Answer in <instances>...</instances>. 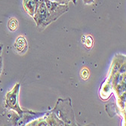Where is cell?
<instances>
[{
  "label": "cell",
  "mask_w": 126,
  "mask_h": 126,
  "mask_svg": "<svg viewBox=\"0 0 126 126\" xmlns=\"http://www.w3.org/2000/svg\"><path fill=\"white\" fill-rule=\"evenodd\" d=\"M45 5H46L48 10V17L45 21V24L48 22V24H50L51 22L55 20L57 18H58L61 15L66 12L68 10L67 5H63L58 3V2H53L50 0H45L44 1Z\"/></svg>",
  "instance_id": "obj_1"
},
{
  "label": "cell",
  "mask_w": 126,
  "mask_h": 126,
  "mask_svg": "<svg viewBox=\"0 0 126 126\" xmlns=\"http://www.w3.org/2000/svg\"><path fill=\"white\" fill-rule=\"evenodd\" d=\"M20 85L17 84L15 85L13 89L7 93L5 96V107L13 110L18 112L20 115H22L23 112L18 104V92H19Z\"/></svg>",
  "instance_id": "obj_2"
},
{
  "label": "cell",
  "mask_w": 126,
  "mask_h": 126,
  "mask_svg": "<svg viewBox=\"0 0 126 126\" xmlns=\"http://www.w3.org/2000/svg\"><path fill=\"white\" fill-rule=\"evenodd\" d=\"M33 17L35 19L38 26L42 24H45V23L48 17V10L44 2L38 5V7L36 9L35 13H34Z\"/></svg>",
  "instance_id": "obj_3"
},
{
  "label": "cell",
  "mask_w": 126,
  "mask_h": 126,
  "mask_svg": "<svg viewBox=\"0 0 126 126\" xmlns=\"http://www.w3.org/2000/svg\"><path fill=\"white\" fill-rule=\"evenodd\" d=\"M23 5L27 12L33 17L36 9V3L34 0H24L23 1Z\"/></svg>",
  "instance_id": "obj_4"
},
{
  "label": "cell",
  "mask_w": 126,
  "mask_h": 126,
  "mask_svg": "<svg viewBox=\"0 0 126 126\" xmlns=\"http://www.w3.org/2000/svg\"><path fill=\"white\" fill-rule=\"evenodd\" d=\"M15 46L16 50L18 52H24L27 50V41L24 37L23 36H19L17 37L16 42L15 44Z\"/></svg>",
  "instance_id": "obj_5"
},
{
  "label": "cell",
  "mask_w": 126,
  "mask_h": 126,
  "mask_svg": "<svg viewBox=\"0 0 126 126\" xmlns=\"http://www.w3.org/2000/svg\"><path fill=\"white\" fill-rule=\"evenodd\" d=\"M17 26H18V22L16 19L15 18H11L9 21H8V29L11 31H14L15 30L17 29Z\"/></svg>",
  "instance_id": "obj_6"
},
{
  "label": "cell",
  "mask_w": 126,
  "mask_h": 126,
  "mask_svg": "<svg viewBox=\"0 0 126 126\" xmlns=\"http://www.w3.org/2000/svg\"><path fill=\"white\" fill-rule=\"evenodd\" d=\"M85 42H86V45L88 47H91V45H92V43H93V40H92V38L91 36H88L86 38V40H85Z\"/></svg>",
  "instance_id": "obj_7"
},
{
  "label": "cell",
  "mask_w": 126,
  "mask_h": 126,
  "mask_svg": "<svg viewBox=\"0 0 126 126\" xmlns=\"http://www.w3.org/2000/svg\"><path fill=\"white\" fill-rule=\"evenodd\" d=\"M2 71V58L0 57V74Z\"/></svg>",
  "instance_id": "obj_8"
},
{
  "label": "cell",
  "mask_w": 126,
  "mask_h": 126,
  "mask_svg": "<svg viewBox=\"0 0 126 126\" xmlns=\"http://www.w3.org/2000/svg\"><path fill=\"white\" fill-rule=\"evenodd\" d=\"M34 1L36 2V8L38 7V5H39V4H41L42 2H44V0H34Z\"/></svg>",
  "instance_id": "obj_9"
},
{
  "label": "cell",
  "mask_w": 126,
  "mask_h": 126,
  "mask_svg": "<svg viewBox=\"0 0 126 126\" xmlns=\"http://www.w3.org/2000/svg\"><path fill=\"white\" fill-rule=\"evenodd\" d=\"M2 48H3V45L2 44H0V54H1V53H2Z\"/></svg>",
  "instance_id": "obj_10"
},
{
  "label": "cell",
  "mask_w": 126,
  "mask_h": 126,
  "mask_svg": "<svg viewBox=\"0 0 126 126\" xmlns=\"http://www.w3.org/2000/svg\"><path fill=\"white\" fill-rule=\"evenodd\" d=\"M50 1H53V2H56L57 0H50Z\"/></svg>",
  "instance_id": "obj_11"
},
{
  "label": "cell",
  "mask_w": 126,
  "mask_h": 126,
  "mask_svg": "<svg viewBox=\"0 0 126 126\" xmlns=\"http://www.w3.org/2000/svg\"><path fill=\"white\" fill-rule=\"evenodd\" d=\"M73 2H74V3H76V0H73Z\"/></svg>",
  "instance_id": "obj_12"
}]
</instances>
